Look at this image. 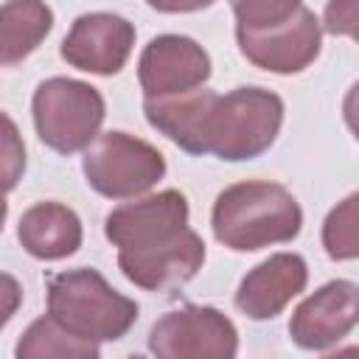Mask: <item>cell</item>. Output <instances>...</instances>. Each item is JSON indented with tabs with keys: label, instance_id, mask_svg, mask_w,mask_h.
<instances>
[{
	"label": "cell",
	"instance_id": "1",
	"mask_svg": "<svg viewBox=\"0 0 359 359\" xmlns=\"http://www.w3.org/2000/svg\"><path fill=\"white\" fill-rule=\"evenodd\" d=\"M188 199L168 188L107 213L104 236L118 247L126 280L146 292H174L205 264V241L188 227Z\"/></svg>",
	"mask_w": 359,
	"mask_h": 359
},
{
	"label": "cell",
	"instance_id": "2",
	"mask_svg": "<svg viewBox=\"0 0 359 359\" xmlns=\"http://www.w3.org/2000/svg\"><path fill=\"white\" fill-rule=\"evenodd\" d=\"M219 244L236 252H255L297 238L303 210L289 188L266 180H247L224 188L210 213Z\"/></svg>",
	"mask_w": 359,
	"mask_h": 359
},
{
	"label": "cell",
	"instance_id": "3",
	"mask_svg": "<svg viewBox=\"0 0 359 359\" xmlns=\"http://www.w3.org/2000/svg\"><path fill=\"white\" fill-rule=\"evenodd\" d=\"M48 314L79 339L115 342L135 325L137 303L115 292L101 272L79 266L48 280Z\"/></svg>",
	"mask_w": 359,
	"mask_h": 359
},
{
	"label": "cell",
	"instance_id": "4",
	"mask_svg": "<svg viewBox=\"0 0 359 359\" xmlns=\"http://www.w3.org/2000/svg\"><path fill=\"white\" fill-rule=\"evenodd\" d=\"M280 123L283 101L278 93L264 87H236L216 95L208 126V154L227 163L255 160L275 143Z\"/></svg>",
	"mask_w": 359,
	"mask_h": 359
},
{
	"label": "cell",
	"instance_id": "5",
	"mask_svg": "<svg viewBox=\"0 0 359 359\" xmlns=\"http://www.w3.org/2000/svg\"><path fill=\"white\" fill-rule=\"evenodd\" d=\"M31 112L36 135L48 149L59 154H76L84 151L98 135L107 107L104 95L93 84L53 76L34 90Z\"/></svg>",
	"mask_w": 359,
	"mask_h": 359
},
{
	"label": "cell",
	"instance_id": "6",
	"mask_svg": "<svg viewBox=\"0 0 359 359\" xmlns=\"http://www.w3.org/2000/svg\"><path fill=\"white\" fill-rule=\"evenodd\" d=\"M81 171L101 196L135 199L165 177V157L135 135L104 132L84 149Z\"/></svg>",
	"mask_w": 359,
	"mask_h": 359
},
{
	"label": "cell",
	"instance_id": "7",
	"mask_svg": "<svg viewBox=\"0 0 359 359\" xmlns=\"http://www.w3.org/2000/svg\"><path fill=\"white\" fill-rule=\"evenodd\" d=\"M149 351L160 359H230L238 351V331L224 311L188 303L151 325Z\"/></svg>",
	"mask_w": 359,
	"mask_h": 359
},
{
	"label": "cell",
	"instance_id": "8",
	"mask_svg": "<svg viewBox=\"0 0 359 359\" xmlns=\"http://www.w3.org/2000/svg\"><path fill=\"white\" fill-rule=\"evenodd\" d=\"M238 48L247 62L261 70L292 76L306 70L323 45V28L311 8L300 6L286 22L264 28V31H236Z\"/></svg>",
	"mask_w": 359,
	"mask_h": 359
},
{
	"label": "cell",
	"instance_id": "9",
	"mask_svg": "<svg viewBox=\"0 0 359 359\" xmlns=\"http://www.w3.org/2000/svg\"><path fill=\"white\" fill-rule=\"evenodd\" d=\"M135 48V25L109 11H90L73 20L65 42L62 59L84 73L115 76L123 70Z\"/></svg>",
	"mask_w": 359,
	"mask_h": 359
},
{
	"label": "cell",
	"instance_id": "10",
	"mask_svg": "<svg viewBox=\"0 0 359 359\" xmlns=\"http://www.w3.org/2000/svg\"><path fill=\"white\" fill-rule=\"evenodd\" d=\"M210 79V56L208 50L182 34H160L154 36L137 62V81L143 98L174 95L185 90L205 87Z\"/></svg>",
	"mask_w": 359,
	"mask_h": 359
},
{
	"label": "cell",
	"instance_id": "11",
	"mask_svg": "<svg viewBox=\"0 0 359 359\" xmlns=\"http://www.w3.org/2000/svg\"><path fill=\"white\" fill-rule=\"evenodd\" d=\"M359 311V286L353 280H331L309 294L289 320L292 342L303 351H331L342 342Z\"/></svg>",
	"mask_w": 359,
	"mask_h": 359
},
{
	"label": "cell",
	"instance_id": "12",
	"mask_svg": "<svg viewBox=\"0 0 359 359\" xmlns=\"http://www.w3.org/2000/svg\"><path fill=\"white\" fill-rule=\"evenodd\" d=\"M309 266L297 252H275L250 269L236 289V309L250 320L278 317L306 289Z\"/></svg>",
	"mask_w": 359,
	"mask_h": 359
},
{
	"label": "cell",
	"instance_id": "13",
	"mask_svg": "<svg viewBox=\"0 0 359 359\" xmlns=\"http://www.w3.org/2000/svg\"><path fill=\"white\" fill-rule=\"evenodd\" d=\"M213 90L196 87L174 95L143 98L146 121L188 154H208V126L216 104Z\"/></svg>",
	"mask_w": 359,
	"mask_h": 359
},
{
	"label": "cell",
	"instance_id": "14",
	"mask_svg": "<svg viewBox=\"0 0 359 359\" xmlns=\"http://www.w3.org/2000/svg\"><path fill=\"white\" fill-rule=\"evenodd\" d=\"M81 219L62 202L31 205L17 224V238L28 255L39 261H59L81 247Z\"/></svg>",
	"mask_w": 359,
	"mask_h": 359
},
{
	"label": "cell",
	"instance_id": "15",
	"mask_svg": "<svg viewBox=\"0 0 359 359\" xmlns=\"http://www.w3.org/2000/svg\"><path fill=\"white\" fill-rule=\"evenodd\" d=\"M53 28V11L42 0H6L0 6V67L31 56Z\"/></svg>",
	"mask_w": 359,
	"mask_h": 359
},
{
	"label": "cell",
	"instance_id": "16",
	"mask_svg": "<svg viewBox=\"0 0 359 359\" xmlns=\"http://www.w3.org/2000/svg\"><path fill=\"white\" fill-rule=\"evenodd\" d=\"M14 353L20 359H95L101 348L98 342L73 337L50 314H45L25 328Z\"/></svg>",
	"mask_w": 359,
	"mask_h": 359
},
{
	"label": "cell",
	"instance_id": "17",
	"mask_svg": "<svg viewBox=\"0 0 359 359\" xmlns=\"http://www.w3.org/2000/svg\"><path fill=\"white\" fill-rule=\"evenodd\" d=\"M323 247L334 261L359 255V194H348L323 222Z\"/></svg>",
	"mask_w": 359,
	"mask_h": 359
},
{
	"label": "cell",
	"instance_id": "18",
	"mask_svg": "<svg viewBox=\"0 0 359 359\" xmlns=\"http://www.w3.org/2000/svg\"><path fill=\"white\" fill-rule=\"evenodd\" d=\"M236 14V31H264L286 22L303 0H230Z\"/></svg>",
	"mask_w": 359,
	"mask_h": 359
},
{
	"label": "cell",
	"instance_id": "19",
	"mask_svg": "<svg viewBox=\"0 0 359 359\" xmlns=\"http://www.w3.org/2000/svg\"><path fill=\"white\" fill-rule=\"evenodd\" d=\"M25 174V143L17 123L0 112V194L17 188Z\"/></svg>",
	"mask_w": 359,
	"mask_h": 359
},
{
	"label": "cell",
	"instance_id": "20",
	"mask_svg": "<svg viewBox=\"0 0 359 359\" xmlns=\"http://www.w3.org/2000/svg\"><path fill=\"white\" fill-rule=\"evenodd\" d=\"M323 25L334 36H356V0H328Z\"/></svg>",
	"mask_w": 359,
	"mask_h": 359
},
{
	"label": "cell",
	"instance_id": "21",
	"mask_svg": "<svg viewBox=\"0 0 359 359\" xmlns=\"http://www.w3.org/2000/svg\"><path fill=\"white\" fill-rule=\"evenodd\" d=\"M20 303H22V286H20V280L14 275H8V272H0V331L17 314Z\"/></svg>",
	"mask_w": 359,
	"mask_h": 359
},
{
	"label": "cell",
	"instance_id": "22",
	"mask_svg": "<svg viewBox=\"0 0 359 359\" xmlns=\"http://www.w3.org/2000/svg\"><path fill=\"white\" fill-rule=\"evenodd\" d=\"M151 8L165 11V14H185V11H202L210 8L216 0H146Z\"/></svg>",
	"mask_w": 359,
	"mask_h": 359
},
{
	"label": "cell",
	"instance_id": "23",
	"mask_svg": "<svg viewBox=\"0 0 359 359\" xmlns=\"http://www.w3.org/2000/svg\"><path fill=\"white\" fill-rule=\"evenodd\" d=\"M6 216H8V202L3 199V194H0V233H3V224H6Z\"/></svg>",
	"mask_w": 359,
	"mask_h": 359
}]
</instances>
